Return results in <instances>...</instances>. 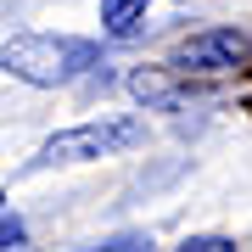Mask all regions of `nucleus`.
I'll use <instances>...</instances> for the list:
<instances>
[{"label":"nucleus","mask_w":252,"mask_h":252,"mask_svg":"<svg viewBox=\"0 0 252 252\" xmlns=\"http://www.w3.org/2000/svg\"><path fill=\"white\" fill-rule=\"evenodd\" d=\"M101 62L95 39H73V34H11L0 45V67L11 79L34 84V90H56V84L84 79Z\"/></svg>","instance_id":"1"},{"label":"nucleus","mask_w":252,"mask_h":252,"mask_svg":"<svg viewBox=\"0 0 252 252\" xmlns=\"http://www.w3.org/2000/svg\"><path fill=\"white\" fill-rule=\"evenodd\" d=\"M146 140V118H95V124H73L62 135H51L39 146V168L51 162H95V157H112V152H129V146Z\"/></svg>","instance_id":"2"},{"label":"nucleus","mask_w":252,"mask_h":252,"mask_svg":"<svg viewBox=\"0 0 252 252\" xmlns=\"http://www.w3.org/2000/svg\"><path fill=\"white\" fill-rule=\"evenodd\" d=\"M247 56H252V39L241 28H207L168 56V67L174 73H235V67H247Z\"/></svg>","instance_id":"3"},{"label":"nucleus","mask_w":252,"mask_h":252,"mask_svg":"<svg viewBox=\"0 0 252 252\" xmlns=\"http://www.w3.org/2000/svg\"><path fill=\"white\" fill-rule=\"evenodd\" d=\"M146 6H152V0H101V28H107V34H135V28L146 23Z\"/></svg>","instance_id":"4"},{"label":"nucleus","mask_w":252,"mask_h":252,"mask_svg":"<svg viewBox=\"0 0 252 252\" xmlns=\"http://www.w3.org/2000/svg\"><path fill=\"white\" fill-rule=\"evenodd\" d=\"M129 90H135L140 101H168L174 90H168V79H162L157 67H140V73H129Z\"/></svg>","instance_id":"5"},{"label":"nucleus","mask_w":252,"mask_h":252,"mask_svg":"<svg viewBox=\"0 0 252 252\" xmlns=\"http://www.w3.org/2000/svg\"><path fill=\"white\" fill-rule=\"evenodd\" d=\"M23 241H28V224L17 213H0V252H23Z\"/></svg>","instance_id":"6"},{"label":"nucleus","mask_w":252,"mask_h":252,"mask_svg":"<svg viewBox=\"0 0 252 252\" xmlns=\"http://www.w3.org/2000/svg\"><path fill=\"white\" fill-rule=\"evenodd\" d=\"M180 252H235V241H224V235H190Z\"/></svg>","instance_id":"7"},{"label":"nucleus","mask_w":252,"mask_h":252,"mask_svg":"<svg viewBox=\"0 0 252 252\" xmlns=\"http://www.w3.org/2000/svg\"><path fill=\"white\" fill-rule=\"evenodd\" d=\"M84 252H152V241H140V235H118V241H101V247H84Z\"/></svg>","instance_id":"8"}]
</instances>
